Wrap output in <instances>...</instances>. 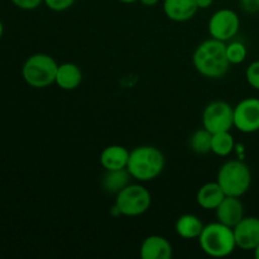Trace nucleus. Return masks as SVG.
<instances>
[{
    "instance_id": "7ed1b4c3",
    "label": "nucleus",
    "mask_w": 259,
    "mask_h": 259,
    "mask_svg": "<svg viewBox=\"0 0 259 259\" xmlns=\"http://www.w3.org/2000/svg\"><path fill=\"white\" fill-rule=\"evenodd\" d=\"M202 252L214 258H224L232 254L237 248L233 228L217 222L205 225L199 237Z\"/></svg>"
},
{
    "instance_id": "6ab92c4d",
    "label": "nucleus",
    "mask_w": 259,
    "mask_h": 259,
    "mask_svg": "<svg viewBox=\"0 0 259 259\" xmlns=\"http://www.w3.org/2000/svg\"><path fill=\"white\" fill-rule=\"evenodd\" d=\"M235 141L230 131L212 134L211 152L219 157H227L234 151Z\"/></svg>"
},
{
    "instance_id": "1a4fd4ad",
    "label": "nucleus",
    "mask_w": 259,
    "mask_h": 259,
    "mask_svg": "<svg viewBox=\"0 0 259 259\" xmlns=\"http://www.w3.org/2000/svg\"><path fill=\"white\" fill-rule=\"evenodd\" d=\"M234 128L245 134L259 131V99H243L234 106Z\"/></svg>"
},
{
    "instance_id": "cd10ccee",
    "label": "nucleus",
    "mask_w": 259,
    "mask_h": 259,
    "mask_svg": "<svg viewBox=\"0 0 259 259\" xmlns=\"http://www.w3.org/2000/svg\"><path fill=\"white\" fill-rule=\"evenodd\" d=\"M118 2L123 3V4H133V3H137L138 0H118Z\"/></svg>"
},
{
    "instance_id": "9d476101",
    "label": "nucleus",
    "mask_w": 259,
    "mask_h": 259,
    "mask_svg": "<svg viewBox=\"0 0 259 259\" xmlns=\"http://www.w3.org/2000/svg\"><path fill=\"white\" fill-rule=\"evenodd\" d=\"M237 247L243 250H254L259 244V219L254 217H244L234 228Z\"/></svg>"
},
{
    "instance_id": "a211bd4d",
    "label": "nucleus",
    "mask_w": 259,
    "mask_h": 259,
    "mask_svg": "<svg viewBox=\"0 0 259 259\" xmlns=\"http://www.w3.org/2000/svg\"><path fill=\"white\" fill-rule=\"evenodd\" d=\"M131 174L128 169H115V171H106L103 179V187L109 194H118L124 187L129 185Z\"/></svg>"
},
{
    "instance_id": "423d86ee",
    "label": "nucleus",
    "mask_w": 259,
    "mask_h": 259,
    "mask_svg": "<svg viewBox=\"0 0 259 259\" xmlns=\"http://www.w3.org/2000/svg\"><path fill=\"white\" fill-rule=\"evenodd\" d=\"M152 205L151 192L142 185H132L124 187L116 194L115 206L123 217H139L149 210Z\"/></svg>"
},
{
    "instance_id": "b1692460",
    "label": "nucleus",
    "mask_w": 259,
    "mask_h": 259,
    "mask_svg": "<svg viewBox=\"0 0 259 259\" xmlns=\"http://www.w3.org/2000/svg\"><path fill=\"white\" fill-rule=\"evenodd\" d=\"M17 8L22 10H34L43 3V0H10Z\"/></svg>"
},
{
    "instance_id": "0eeeda50",
    "label": "nucleus",
    "mask_w": 259,
    "mask_h": 259,
    "mask_svg": "<svg viewBox=\"0 0 259 259\" xmlns=\"http://www.w3.org/2000/svg\"><path fill=\"white\" fill-rule=\"evenodd\" d=\"M202 126L212 134L232 131L234 128V108L222 100L207 104L202 111Z\"/></svg>"
},
{
    "instance_id": "f8f14e48",
    "label": "nucleus",
    "mask_w": 259,
    "mask_h": 259,
    "mask_svg": "<svg viewBox=\"0 0 259 259\" xmlns=\"http://www.w3.org/2000/svg\"><path fill=\"white\" fill-rule=\"evenodd\" d=\"M139 254L142 259H171L174 249L162 235H149L142 242Z\"/></svg>"
},
{
    "instance_id": "412c9836",
    "label": "nucleus",
    "mask_w": 259,
    "mask_h": 259,
    "mask_svg": "<svg viewBox=\"0 0 259 259\" xmlns=\"http://www.w3.org/2000/svg\"><path fill=\"white\" fill-rule=\"evenodd\" d=\"M247 55L248 51L244 43L233 40L229 45H227V57L230 65H240L242 62H244Z\"/></svg>"
},
{
    "instance_id": "6e6552de",
    "label": "nucleus",
    "mask_w": 259,
    "mask_h": 259,
    "mask_svg": "<svg viewBox=\"0 0 259 259\" xmlns=\"http://www.w3.org/2000/svg\"><path fill=\"white\" fill-rule=\"evenodd\" d=\"M207 27L211 38L227 42L234 38L239 32V15L232 9H219L211 15Z\"/></svg>"
},
{
    "instance_id": "c756f323",
    "label": "nucleus",
    "mask_w": 259,
    "mask_h": 259,
    "mask_svg": "<svg viewBox=\"0 0 259 259\" xmlns=\"http://www.w3.org/2000/svg\"><path fill=\"white\" fill-rule=\"evenodd\" d=\"M253 252H254V257L257 258V259H259V244H258V247L255 248L254 250H253Z\"/></svg>"
},
{
    "instance_id": "f257e3e1",
    "label": "nucleus",
    "mask_w": 259,
    "mask_h": 259,
    "mask_svg": "<svg viewBox=\"0 0 259 259\" xmlns=\"http://www.w3.org/2000/svg\"><path fill=\"white\" fill-rule=\"evenodd\" d=\"M192 62L200 75L209 78H220L228 72L230 62L227 57V43L210 38L197 46Z\"/></svg>"
},
{
    "instance_id": "4468645a",
    "label": "nucleus",
    "mask_w": 259,
    "mask_h": 259,
    "mask_svg": "<svg viewBox=\"0 0 259 259\" xmlns=\"http://www.w3.org/2000/svg\"><path fill=\"white\" fill-rule=\"evenodd\" d=\"M129 154L131 152L125 147L111 144V146L105 147L100 153V163L105 168V171L124 169L128 166Z\"/></svg>"
},
{
    "instance_id": "f03ea898",
    "label": "nucleus",
    "mask_w": 259,
    "mask_h": 259,
    "mask_svg": "<svg viewBox=\"0 0 259 259\" xmlns=\"http://www.w3.org/2000/svg\"><path fill=\"white\" fill-rule=\"evenodd\" d=\"M166 159L161 149L153 146L136 147L129 154L126 169L132 179L148 182L157 179L164 169Z\"/></svg>"
},
{
    "instance_id": "c85d7f7f",
    "label": "nucleus",
    "mask_w": 259,
    "mask_h": 259,
    "mask_svg": "<svg viewBox=\"0 0 259 259\" xmlns=\"http://www.w3.org/2000/svg\"><path fill=\"white\" fill-rule=\"evenodd\" d=\"M3 33H4V25H3L2 20H0V38L3 37Z\"/></svg>"
},
{
    "instance_id": "aec40b11",
    "label": "nucleus",
    "mask_w": 259,
    "mask_h": 259,
    "mask_svg": "<svg viewBox=\"0 0 259 259\" xmlns=\"http://www.w3.org/2000/svg\"><path fill=\"white\" fill-rule=\"evenodd\" d=\"M212 133L202 126L199 131L194 132L190 137V148L197 154H206L211 152Z\"/></svg>"
},
{
    "instance_id": "2eb2a0df",
    "label": "nucleus",
    "mask_w": 259,
    "mask_h": 259,
    "mask_svg": "<svg viewBox=\"0 0 259 259\" xmlns=\"http://www.w3.org/2000/svg\"><path fill=\"white\" fill-rule=\"evenodd\" d=\"M82 82V71L76 63L65 62L58 65L55 83L60 89L71 91L77 89Z\"/></svg>"
},
{
    "instance_id": "4be33fe9",
    "label": "nucleus",
    "mask_w": 259,
    "mask_h": 259,
    "mask_svg": "<svg viewBox=\"0 0 259 259\" xmlns=\"http://www.w3.org/2000/svg\"><path fill=\"white\" fill-rule=\"evenodd\" d=\"M245 78L253 89L259 91V60L248 66L245 71Z\"/></svg>"
},
{
    "instance_id": "9b49d317",
    "label": "nucleus",
    "mask_w": 259,
    "mask_h": 259,
    "mask_svg": "<svg viewBox=\"0 0 259 259\" xmlns=\"http://www.w3.org/2000/svg\"><path fill=\"white\" fill-rule=\"evenodd\" d=\"M215 211H217L218 222L234 228L244 218V205L240 197L225 196Z\"/></svg>"
},
{
    "instance_id": "f3484780",
    "label": "nucleus",
    "mask_w": 259,
    "mask_h": 259,
    "mask_svg": "<svg viewBox=\"0 0 259 259\" xmlns=\"http://www.w3.org/2000/svg\"><path fill=\"white\" fill-rule=\"evenodd\" d=\"M204 227V223L199 217L192 214H185L177 219L176 224H175V230L184 239H199Z\"/></svg>"
},
{
    "instance_id": "393cba45",
    "label": "nucleus",
    "mask_w": 259,
    "mask_h": 259,
    "mask_svg": "<svg viewBox=\"0 0 259 259\" xmlns=\"http://www.w3.org/2000/svg\"><path fill=\"white\" fill-rule=\"evenodd\" d=\"M239 3L245 13H249V14L259 13V0H239Z\"/></svg>"
},
{
    "instance_id": "39448f33",
    "label": "nucleus",
    "mask_w": 259,
    "mask_h": 259,
    "mask_svg": "<svg viewBox=\"0 0 259 259\" xmlns=\"http://www.w3.org/2000/svg\"><path fill=\"white\" fill-rule=\"evenodd\" d=\"M58 63L46 53H35L25 60L22 76L25 82L34 89H45L55 83Z\"/></svg>"
},
{
    "instance_id": "5701e85b",
    "label": "nucleus",
    "mask_w": 259,
    "mask_h": 259,
    "mask_svg": "<svg viewBox=\"0 0 259 259\" xmlns=\"http://www.w3.org/2000/svg\"><path fill=\"white\" fill-rule=\"evenodd\" d=\"M75 2L76 0H43L46 7L53 12H65L70 9L75 4Z\"/></svg>"
},
{
    "instance_id": "dca6fc26",
    "label": "nucleus",
    "mask_w": 259,
    "mask_h": 259,
    "mask_svg": "<svg viewBox=\"0 0 259 259\" xmlns=\"http://www.w3.org/2000/svg\"><path fill=\"white\" fill-rule=\"evenodd\" d=\"M227 196L224 190L222 189L218 181L207 182L202 185L196 194V201L199 206L205 210H215L220 202Z\"/></svg>"
},
{
    "instance_id": "20e7f679",
    "label": "nucleus",
    "mask_w": 259,
    "mask_h": 259,
    "mask_svg": "<svg viewBox=\"0 0 259 259\" xmlns=\"http://www.w3.org/2000/svg\"><path fill=\"white\" fill-rule=\"evenodd\" d=\"M217 181L224 190L227 196L242 197L250 189L252 172L247 163L238 159H232L220 167Z\"/></svg>"
},
{
    "instance_id": "ddd939ff",
    "label": "nucleus",
    "mask_w": 259,
    "mask_h": 259,
    "mask_svg": "<svg viewBox=\"0 0 259 259\" xmlns=\"http://www.w3.org/2000/svg\"><path fill=\"white\" fill-rule=\"evenodd\" d=\"M197 10L196 0H163V12L172 22H187L195 17Z\"/></svg>"
},
{
    "instance_id": "bb28decb",
    "label": "nucleus",
    "mask_w": 259,
    "mask_h": 259,
    "mask_svg": "<svg viewBox=\"0 0 259 259\" xmlns=\"http://www.w3.org/2000/svg\"><path fill=\"white\" fill-rule=\"evenodd\" d=\"M141 4H143L144 7H154L159 3V0H138Z\"/></svg>"
},
{
    "instance_id": "a878e982",
    "label": "nucleus",
    "mask_w": 259,
    "mask_h": 259,
    "mask_svg": "<svg viewBox=\"0 0 259 259\" xmlns=\"http://www.w3.org/2000/svg\"><path fill=\"white\" fill-rule=\"evenodd\" d=\"M196 2H197V7H199V9H207V8L211 7L214 0H196Z\"/></svg>"
}]
</instances>
